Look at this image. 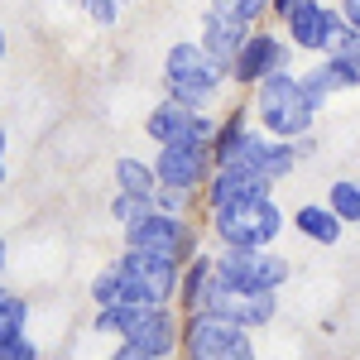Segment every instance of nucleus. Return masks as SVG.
Instances as JSON below:
<instances>
[{"instance_id": "obj_1", "label": "nucleus", "mask_w": 360, "mask_h": 360, "mask_svg": "<svg viewBox=\"0 0 360 360\" xmlns=\"http://www.w3.org/2000/svg\"><path fill=\"white\" fill-rule=\"evenodd\" d=\"M115 278H120V303L164 307L168 293L178 288V264H168L159 255H144V250H125L115 264Z\"/></svg>"}, {"instance_id": "obj_2", "label": "nucleus", "mask_w": 360, "mask_h": 360, "mask_svg": "<svg viewBox=\"0 0 360 360\" xmlns=\"http://www.w3.org/2000/svg\"><path fill=\"white\" fill-rule=\"evenodd\" d=\"M278 231H283V212L269 197H250L217 212V236L226 240V250H264L278 240Z\"/></svg>"}, {"instance_id": "obj_3", "label": "nucleus", "mask_w": 360, "mask_h": 360, "mask_svg": "<svg viewBox=\"0 0 360 360\" xmlns=\"http://www.w3.org/2000/svg\"><path fill=\"white\" fill-rule=\"evenodd\" d=\"M259 115H264V130L274 139H293L303 135L307 125H312V106L303 101V91H298V77H264L259 82Z\"/></svg>"}, {"instance_id": "obj_4", "label": "nucleus", "mask_w": 360, "mask_h": 360, "mask_svg": "<svg viewBox=\"0 0 360 360\" xmlns=\"http://www.w3.org/2000/svg\"><path fill=\"white\" fill-rule=\"evenodd\" d=\"M283 274H288V264L269 250H226L212 264V278L226 288H240V293H274Z\"/></svg>"}, {"instance_id": "obj_5", "label": "nucleus", "mask_w": 360, "mask_h": 360, "mask_svg": "<svg viewBox=\"0 0 360 360\" xmlns=\"http://www.w3.org/2000/svg\"><path fill=\"white\" fill-rule=\"evenodd\" d=\"M164 68H168L173 101H183V106H193V111L207 101V96H212V91H217V86H221V77H226V72L207 53H202L197 44H178V49L168 53Z\"/></svg>"}, {"instance_id": "obj_6", "label": "nucleus", "mask_w": 360, "mask_h": 360, "mask_svg": "<svg viewBox=\"0 0 360 360\" xmlns=\"http://www.w3.org/2000/svg\"><path fill=\"white\" fill-rule=\"evenodd\" d=\"M125 240H130V250L159 255V259H168V264L193 259V231H188V221H178L173 212H159V207H154L144 221L125 226Z\"/></svg>"}, {"instance_id": "obj_7", "label": "nucleus", "mask_w": 360, "mask_h": 360, "mask_svg": "<svg viewBox=\"0 0 360 360\" xmlns=\"http://www.w3.org/2000/svg\"><path fill=\"white\" fill-rule=\"evenodd\" d=\"M188 360H255L245 327H231L221 317L193 312L188 322Z\"/></svg>"}, {"instance_id": "obj_8", "label": "nucleus", "mask_w": 360, "mask_h": 360, "mask_svg": "<svg viewBox=\"0 0 360 360\" xmlns=\"http://www.w3.org/2000/svg\"><path fill=\"white\" fill-rule=\"evenodd\" d=\"M197 312L221 317L231 327H264V322L274 317V293H240V288H226V283L212 278V288L202 293Z\"/></svg>"}, {"instance_id": "obj_9", "label": "nucleus", "mask_w": 360, "mask_h": 360, "mask_svg": "<svg viewBox=\"0 0 360 360\" xmlns=\"http://www.w3.org/2000/svg\"><path fill=\"white\" fill-rule=\"evenodd\" d=\"M207 168H212V149L207 144H159L154 178L168 193H188V188H197L207 178Z\"/></svg>"}, {"instance_id": "obj_10", "label": "nucleus", "mask_w": 360, "mask_h": 360, "mask_svg": "<svg viewBox=\"0 0 360 360\" xmlns=\"http://www.w3.org/2000/svg\"><path fill=\"white\" fill-rule=\"evenodd\" d=\"M144 130L159 139V144H207V139H212V120L168 96L164 106L149 111V125H144Z\"/></svg>"}, {"instance_id": "obj_11", "label": "nucleus", "mask_w": 360, "mask_h": 360, "mask_svg": "<svg viewBox=\"0 0 360 360\" xmlns=\"http://www.w3.org/2000/svg\"><path fill=\"white\" fill-rule=\"evenodd\" d=\"M283 58H288V49L278 44L274 34H250V39H240V49H236L231 77H240V82H264V77L283 72Z\"/></svg>"}, {"instance_id": "obj_12", "label": "nucleus", "mask_w": 360, "mask_h": 360, "mask_svg": "<svg viewBox=\"0 0 360 360\" xmlns=\"http://www.w3.org/2000/svg\"><path fill=\"white\" fill-rule=\"evenodd\" d=\"M173 341H178V327H173L168 307H139L130 332H125V346L144 351L149 360H164L168 351H173Z\"/></svg>"}, {"instance_id": "obj_13", "label": "nucleus", "mask_w": 360, "mask_h": 360, "mask_svg": "<svg viewBox=\"0 0 360 360\" xmlns=\"http://www.w3.org/2000/svg\"><path fill=\"white\" fill-rule=\"evenodd\" d=\"M341 25L327 5H317V0H298L293 10H288V34H293V44L298 49H312V53H322L327 49V39H332V29Z\"/></svg>"}, {"instance_id": "obj_14", "label": "nucleus", "mask_w": 360, "mask_h": 360, "mask_svg": "<svg viewBox=\"0 0 360 360\" xmlns=\"http://www.w3.org/2000/svg\"><path fill=\"white\" fill-rule=\"evenodd\" d=\"M250 197H269V178H259L250 168H217V178H212V212L250 202Z\"/></svg>"}, {"instance_id": "obj_15", "label": "nucleus", "mask_w": 360, "mask_h": 360, "mask_svg": "<svg viewBox=\"0 0 360 360\" xmlns=\"http://www.w3.org/2000/svg\"><path fill=\"white\" fill-rule=\"evenodd\" d=\"M202 53L212 58L221 72H231V63H236V49H240V29L217 20V15H207V29H202V44H197Z\"/></svg>"}, {"instance_id": "obj_16", "label": "nucleus", "mask_w": 360, "mask_h": 360, "mask_svg": "<svg viewBox=\"0 0 360 360\" xmlns=\"http://www.w3.org/2000/svg\"><path fill=\"white\" fill-rule=\"evenodd\" d=\"M115 188L130 193V197H154L159 178H154V168L139 164V159H120V164H115Z\"/></svg>"}, {"instance_id": "obj_17", "label": "nucleus", "mask_w": 360, "mask_h": 360, "mask_svg": "<svg viewBox=\"0 0 360 360\" xmlns=\"http://www.w3.org/2000/svg\"><path fill=\"white\" fill-rule=\"evenodd\" d=\"M298 231H303L307 240H317V245H336L341 221L332 217V207H303L298 212Z\"/></svg>"}, {"instance_id": "obj_18", "label": "nucleus", "mask_w": 360, "mask_h": 360, "mask_svg": "<svg viewBox=\"0 0 360 360\" xmlns=\"http://www.w3.org/2000/svg\"><path fill=\"white\" fill-rule=\"evenodd\" d=\"M332 86H341V82H336V72L327 68V63H317V68H312L307 77H298V91H303V101L312 106V111H317V106H322V101L332 96Z\"/></svg>"}, {"instance_id": "obj_19", "label": "nucleus", "mask_w": 360, "mask_h": 360, "mask_svg": "<svg viewBox=\"0 0 360 360\" xmlns=\"http://www.w3.org/2000/svg\"><path fill=\"white\" fill-rule=\"evenodd\" d=\"M327 207H332L336 221H356L360 226V183H336L327 193Z\"/></svg>"}, {"instance_id": "obj_20", "label": "nucleus", "mask_w": 360, "mask_h": 360, "mask_svg": "<svg viewBox=\"0 0 360 360\" xmlns=\"http://www.w3.org/2000/svg\"><path fill=\"white\" fill-rule=\"evenodd\" d=\"M264 5H269V0H212V15L240 29V25H250L255 15H264Z\"/></svg>"}, {"instance_id": "obj_21", "label": "nucleus", "mask_w": 360, "mask_h": 360, "mask_svg": "<svg viewBox=\"0 0 360 360\" xmlns=\"http://www.w3.org/2000/svg\"><path fill=\"white\" fill-rule=\"evenodd\" d=\"M25 317H29L25 298L0 288V336H25Z\"/></svg>"}, {"instance_id": "obj_22", "label": "nucleus", "mask_w": 360, "mask_h": 360, "mask_svg": "<svg viewBox=\"0 0 360 360\" xmlns=\"http://www.w3.org/2000/svg\"><path fill=\"white\" fill-rule=\"evenodd\" d=\"M135 312H139V307H130V303H106V307H96V332L125 336V332H130V322H135Z\"/></svg>"}, {"instance_id": "obj_23", "label": "nucleus", "mask_w": 360, "mask_h": 360, "mask_svg": "<svg viewBox=\"0 0 360 360\" xmlns=\"http://www.w3.org/2000/svg\"><path fill=\"white\" fill-rule=\"evenodd\" d=\"M154 212V197H130V193H115V202H111V217L120 226H135V221H144Z\"/></svg>"}, {"instance_id": "obj_24", "label": "nucleus", "mask_w": 360, "mask_h": 360, "mask_svg": "<svg viewBox=\"0 0 360 360\" xmlns=\"http://www.w3.org/2000/svg\"><path fill=\"white\" fill-rule=\"evenodd\" d=\"M212 288V259H193V269H188V283H183V298H188V307L197 312V303H202V293Z\"/></svg>"}, {"instance_id": "obj_25", "label": "nucleus", "mask_w": 360, "mask_h": 360, "mask_svg": "<svg viewBox=\"0 0 360 360\" xmlns=\"http://www.w3.org/2000/svg\"><path fill=\"white\" fill-rule=\"evenodd\" d=\"M0 360H39L29 336H0Z\"/></svg>"}, {"instance_id": "obj_26", "label": "nucleus", "mask_w": 360, "mask_h": 360, "mask_svg": "<svg viewBox=\"0 0 360 360\" xmlns=\"http://www.w3.org/2000/svg\"><path fill=\"white\" fill-rule=\"evenodd\" d=\"M91 298H96V307L106 303H120V278H115V269H106V274L91 283Z\"/></svg>"}, {"instance_id": "obj_27", "label": "nucleus", "mask_w": 360, "mask_h": 360, "mask_svg": "<svg viewBox=\"0 0 360 360\" xmlns=\"http://www.w3.org/2000/svg\"><path fill=\"white\" fill-rule=\"evenodd\" d=\"M341 20L360 34V0H341Z\"/></svg>"}, {"instance_id": "obj_28", "label": "nucleus", "mask_w": 360, "mask_h": 360, "mask_svg": "<svg viewBox=\"0 0 360 360\" xmlns=\"http://www.w3.org/2000/svg\"><path fill=\"white\" fill-rule=\"evenodd\" d=\"M111 360H149V356H144V351H135V346H120Z\"/></svg>"}, {"instance_id": "obj_29", "label": "nucleus", "mask_w": 360, "mask_h": 360, "mask_svg": "<svg viewBox=\"0 0 360 360\" xmlns=\"http://www.w3.org/2000/svg\"><path fill=\"white\" fill-rule=\"evenodd\" d=\"M269 5H274L278 15H283V20H288V10H293V5H298V0H269Z\"/></svg>"}, {"instance_id": "obj_30", "label": "nucleus", "mask_w": 360, "mask_h": 360, "mask_svg": "<svg viewBox=\"0 0 360 360\" xmlns=\"http://www.w3.org/2000/svg\"><path fill=\"white\" fill-rule=\"evenodd\" d=\"M0 58H5V34H0Z\"/></svg>"}, {"instance_id": "obj_31", "label": "nucleus", "mask_w": 360, "mask_h": 360, "mask_svg": "<svg viewBox=\"0 0 360 360\" xmlns=\"http://www.w3.org/2000/svg\"><path fill=\"white\" fill-rule=\"evenodd\" d=\"M0 154H5V130H0Z\"/></svg>"}, {"instance_id": "obj_32", "label": "nucleus", "mask_w": 360, "mask_h": 360, "mask_svg": "<svg viewBox=\"0 0 360 360\" xmlns=\"http://www.w3.org/2000/svg\"><path fill=\"white\" fill-rule=\"evenodd\" d=\"M0 259H5V250H0Z\"/></svg>"}, {"instance_id": "obj_33", "label": "nucleus", "mask_w": 360, "mask_h": 360, "mask_svg": "<svg viewBox=\"0 0 360 360\" xmlns=\"http://www.w3.org/2000/svg\"><path fill=\"white\" fill-rule=\"evenodd\" d=\"M0 178H5V173H0Z\"/></svg>"}]
</instances>
